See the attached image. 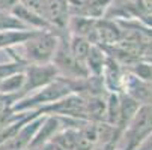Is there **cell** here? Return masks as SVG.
<instances>
[{
	"label": "cell",
	"instance_id": "22",
	"mask_svg": "<svg viewBox=\"0 0 152 150\" xmlns=\"http://www.w3.org/2000/svg\"><path fill=\"white\" fill-rule=\"evenodd\" d=\"M56 150H59V149H56Z\"/></svg>",
	"mask_w": 152,
	"mask_h": 150
},
{
	"label": "cell",
	"instance_id": "16",
	"mask_svg": "<svg viewBox=\"0 0 152 150\" xmlns=\"http://www.w3.org/2000/svg\"><path fill=\"white\" fill-rule=\"evenodd\" d=\"M18 99H20L18 95L0 93V113H3V111H6V110H11Z\"/></svg>",
	"mask_w": 152,
	"mask_h": 150
},
{
	"label": "cell",
	"instance_id": "9",
	"mask_svg": "<svg viewBox=\"0 0 152 150\" xmlns=\"http://www.w3.org/2000/svg\"><path fill=\"white\" fill-rule=\"evenodd\" d=\"M122 39V30L112 21L95 20V44H116Z\"/></svg>",
	"mask_w": 152,
	"mask_h": 150
},
{
	"label": "cell",
	"instance_id": "12",
	"mask_svg": "<svg viewBox=\"0 0 152 150\" xmlns=\"http://www.w3.org/2000/svg\"><path fill=\"white\" fill-rule=\"evenodd\" d=\"M24 69L18 71L9 77H6L0 83V93H9V95H18L21 98V90L24 86Z\"/></svg>",
	"mask_w": 152,
	"mask_h": 150
},
{
	"label": "cell",
	"instance_id": "11",
	"mask_svg": "<svg viewBox=\"0 0 152 150\" xmlns=\"http://www.w3.org/2000/svg\"><path fill=\"white\" fill-rule=\"evenodd\" d=\"M68 45H69V50L71 53L80 60V62H86V57H88L89 51H91V47H92V42L84 38V36H80V35H74L71 33L69 38H68ZM86 65V63H84Z\"/></svg>",
	"mask_w": 152,
	"mask_h": 150
},
{
	"label": "cell",
	"instance_id": "20",
	"mask_svg": "<svg viewBox=\"0 0 152 150\" xmlns=\"http://www.w3.org/2000/svg\"><path fill=\"white\" fill-rule=\"evenodd\" d=\"M27 150H56V149H54V146H53L51 143H48V144H44V146H35V147H29Z\"/></svg>",
	"mask_w": 152,
	"mask_h": 150
},
{
	"label": "cell",
	"instance_id": "8",
	"mask_svg": "<svg viewBox=\"0 0 152 150\" xmlns=\"http://www.w3.org/2000/svg\"><path fill=\"white\" fill-rule=\"evenodd\" d=\"M11 14H12L14 17H17L20 21H23V23H24L29 29H33V30H54V29L48 24V21L42 17V15H39V14H36V12L27 9L26 6H23L21 3H18V5L11 11Z\"/></svg>",
	"mask_w": 152,
	"mask_h": 150
},
{
	"label": "cell",
	"instance_id": "21",
	"mask_svg": "<svg viewBox=\"0 0 152 150\" xmlns=\"http://www.w3.org/2000/svg\"><path fill=\"white\" fill-rule=\"evenodd\" d=\"M0 150H15V149H12L11 146H8V144H0Z\"/></svg>",
	"mask_w": 152,
	"mask_h": 150
},
{
	"label": "cell",
	"instance_id": "13",
	"mask_svg": "<svg viewBox=\"0 0 152 150\" xmlns=\"http://www.w3.org/2000/svg\"><path fill=\"white\" fill-rule=\"evenodd\" d=\"M5 30H33V29H29L23 21H20L12 14L0 12V32Z\"/></svg>",
	"mask_w": 152,
	"mask_h": 150
},
{
	"label": "cell",
	"instance_id": "6",
	"mask_svg": "<svg viewBox=\"0 0 152 150\" xmlns=\"http://www.w3.org/2000/svg\"><path fill=\"white\" fill-rule=\"evenodd\" d=\"M42 17L48 21V24L57 33L68 30V24L71 20L69 2L68 0H45Z\"/></svg>",
	"mask_w": 152,
	"mask_h": 150
},
{
	"label": "cell",
	"instance_id": "3",
	"mask_svg": "<svg viewBox=\"0 0 152 150\" xmlns=\"http://www.w3.org/2000/svg\"><path fill=\"white\" fill-rule=\"evenodd\" d=\"M152 132V104L140 105L137 113L115 143L116 150H136V147Z\"/></svg>",
	"mask_w": 152,
	"mask_h": 150
},
{
	"label": "cell",
	"instance_id": "10",
	"mask_svg": "<svg viewBox=\"0 0 152 150\" xmlns=\"http://www.w3.org/2000/svg\"><path fill=\"white\" fill-rule=\"evenodd\" d=\"M107 62V56L104 53V48H101L98 44H92L91 47V51L86 57V68H88L89 74L91 75H96V77H101L102 74V69H104V65Z\"/></svg>",
	"mask_w": 152,
	"mask_h": 150
},
{
	"label": "cell",
	"instance_id": "15",
	"mask_svg": "<svg viewBox=\"0 0 152 150\" xmlns=\"http://www.w3.org/2000/svg\"><path fill=\"white\" fill-rule=\"evenodd\" d=\"M24 113H26V111H15L14 108L0 113V132H2L8 125H11L12 122H15L17 119H20Z\"/></svg>",
	"mask_w": 152,
	"mask_h": 150
},
{
	"label": "cell",
	"instance_id": "14",
	"mask_svg": "<svg viewBox=\"0 0 152 150\" xmlns=\"http://www.w3.org/2000/svg\"><path fill=\"white\" fill-rule=\"evenodd\" d=\"M24 68H26V63L15 60V59H12L8 63H0V83H2L6 77H9V75H12L18 71H23Z\"/></svg>",
	"mask_w": 152,
	"mask_h": 150
},
{
	"label": "cell",
	"instance_id": "17",
	"mask_svg": "<svg viewBox=\"0 0 152 150\" xmlns=\"http://www.w3.org/2000/svg\"><path fill=\"white\" fill-rule=\"evenodd\" d=\"M20 3L26 6L27 9L42 15V12H44V6H45V0H20Z\"/></svg>",
	"mask_w": 152,
	"mask_h": 150
},
{
	"label": "cell",
	"instance_id": "1",
	"mask_svg": "<svg viewBox=\"0 0 152 150\" xmlns=\"http://www.w3.org/2000/svg\"><path fill=\"white\" fill-rule=\"evenodd\" d=\"M62 33L56 30H35L23 44L6 48L9 56L15 60L30 63H50L59 47Z\"/></svg>",
	"mask_w": 152,
	"mask_h": 150
},
{
	"label": "cell",
	"instance_id": "2",
	"mask_svg": "<svg viewBox=\"0 0 152 150\" xmlns=\"http://www.w3.org/2000/svg\"><path fill=\"white\" fill-rule=\"evenodd\" d=\"M83 80H69V78L57 75L47 86L38 89L36 92H33L24 98L18 99L12 108L15 111L39 110L42 107L50 105L65 96H68L69 93H80L81 87H83Z\"/></svg>",
	"mask_w": 152,
	"mask_h": 150
},
{
	"label": "cell",
	"instance_id": "5",
	"mask_svg": "<svg viewBox=\"0 0 152 150\" xmlns=\"http://www.w3.org/2000/svg\"><path fill=\"white\" fill-rule=\"evenodd\" d=\"M59 75L57 68L53 63H30L24 68V86L21 90V98H24L38 89L44 87L48 83H51ZM20 98V99H21Z\"/></svg>",
	"mask_w": 152,
	"mask_h": 150
},
{
	"label": "cell",
	"instance_id": "7",
	"mask_svg": "<svg viewBox=\"0 0 152 150\" xmlns=\"http://www.w3.org/2000/svg\"><path fill=\"white\" fill-rule=\"evenodd\" d=\"M63 128V123L60 120L59 116H54V114H45L44 120H42L39 129L30 144V147H35V146H44V144H48L53 137Z\"/></svg>",
	"mask_w": 152,
	"mask_h": 150
},
{
	"label": "cell",
	"instance_id": "19",
	"mask_svg": "<svg viewBox=\"0 0 152 150\" xmlns=\"http://www.w3.org/2000/svg\"><path fill=\"white\" fill-rule=\"evenodd\" d=\"M92 150H116L115 143H96Z\"/></svg>",
	"mask_w": 152,
	"mask_h": 150
},
{
	"label": "cell",
	"instance_id": "4",
	"mask_svg": "<svg viewBox=\"0 0 152 150\" xmlns=\"http://www.w3.org/2000/svg\"><path fill=\"white\" fill-rule=\"evenodd\" d=\"M51 63L57 68V72L60 77L69 78V80H83L88 78L91 74L86 68V65L83 62H80L69 50L68 45V39L62 35L59 47L53 56Z\"/></svg>",
	"mask_w": 152,
	"mask_h": 150
},
{
	"label": "cell",
	"instance_id": "18",
	"mask_svg": "<svg viewBox=\"0 0 152 150\" xmlns=\"http://www.w3.org/2000/svg\"><path fill=\"white\" fill-rule=\"evenodd\" d=\"M136 150H152V132L136 147Z\"/></svg>",
	"mask_w": 152,
	"mask_h": 150
}]
</instances>
